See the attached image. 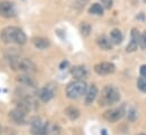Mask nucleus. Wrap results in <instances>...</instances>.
<instances>
[{"instance_id": "nucleus-1", "label": "nucleus", "mask_w": 146, "mask_h": 135, "mask_svg": "<svg viewBox=\"0 0 146 135\" xmlns=\"http://www.w3.org/2000/svg\"><path fill=\"white\" fill-rule=\"evenodd\" d=\"M0 38L5 43L24 45L26 42L25 33L17 26H7L0 32Z\"/></svg>"}, {"instance_id": "nucleus-12", "label": "nucleus", "mask_w": 146, "mask_h": 135, "mask_svg": "<svg viewBox=\"0 0 146 135\" xmlns=\"http://www.w3.org/2000/svg\"><path fill=\"white\" fill-rule=\"evenodd\" d=\"M97 94H98V88L96 87V85H91L86 92V104L87 105L91 104L96 98Z\"/></svg>"}, {"instance_id": "nucleus-4", "label": "nucleus", "mask_w": 146, "mask_h": 135, "mask_svg": "<svg viewBox=\"0 0 146 135\" xmlns=\"http://www.w3.org/2000/svg\"><path fill=\"white\" fill-rule=\"evenodd\" d=\"M87 85L83 80H75L73 82H70L66 86V96L71 100H76L80 98L81 96H83L87 92Z\"/></svg>"}, {"instance_id": "nucleus-24", "label": "nucleus", "mask_w": 146, "mask_h": 135, "mask_svg": "<svg viewBox=\"0 0 146 135\" xmlns=\"http://www.w3.org/2000/svg\"><path fill=\"white\" fill-rule=\"evenodd\" d=\"M100 1H102V3H103L106 8H111L112 5H113V0H100Z\"/></svg>"}, {"instance_id": "nucleus-27", "label": "nucleus", "mask_w": 146, "mask_h": 135, "mask_svg": "<svg viewBox=\"0 0 146 135\" xmlns=\"http://www.w3.org/2000/svg\"><path fill=\"white\" fill-rule=\"evenodd\" d=\"M102 135H107V134H106V130H105V129H103V130H102Z\"/></svg>"}, {"instance_id": "nucleus-5", "label": "nucleus", "mask_w": 146, "mask_h": 135, "mask_svg": "<svg viewBox=\"0 0 146 135\" xmlns=\"http://www.w3.org/2000/svg\"><path fill=\"white\" fill-rule=\"evenodd\" d=\"M52 126L49 124H43L40 119H35L32 122V134L33 135H55L56 132H54Z\"/></svg>"}, {"instance_id": "nucleus-2", "label": "nucleus", "mask_w": 146, "mask_h": 135, "mask_svg": "<svg viewBox=\"0 0 146 135\" xmlns=\"http://www.w3.org/2000/svg\"><path fill=\"white\" fill-rule=\"evenodd\" d=\"M119 100H120L119 90L114 86L107 85L103 88L102 94L98 100V103H99V105H111V104L116 103Z\"/></svg>"}, {"instance_id": "nucleus-26", "label": "nucleus", "mask_w": 146, "mask_h": 135, "mask_svg": "<svg viewBox=\"0 0 146 135\" xmlns=\"http://www.w3.org/2000/svg\"><path fill=\"white\" fill-rule=\"evenodd\" d=\"M67 64H68V63H67L66 61H64V62H62V64L59 65V68H60V69H64V66H66Z\"/></svg>"}, {"instance_id": "nucleus-17", "label": "nucleus", "mask_w": 146, "mask_h": 135, "mask_svg": "<svg viewBox=\"0 0 146 135\" xmlns=\"http://www.w3.org/2000/svg\"><path fill=\"white\" fill-rule=\"evenodd\" d=\"M17 81H18L19 84H23V85H26V86H30V87H33V86H34L33 79H32L30 76H26V74L18 76V77H17Z\"/></svg>"}, {"instance_id": "nucleus-10", "label": "nucleus", "mask_w": 146, "mask_h": 135, "mask_svg": "<svg viewBox=\"0 0 146 135\" xmlns=\"http://www.w3.org/2000/svg\"><path fill=\"white\" fill-rule=\"evenodd\" d=\"M71 74L75 79L81 80V79H83V78H86L88 76V71H87L86 66H83V65H76V66H73L71 69Z\"/></svg>"}, {"instance_id": "nucleus-25", "label": "nucleus", "mask_w": 146, "mask_h": 135, "mask_svg": "<svg viewBox=\"0 0 146 135\" xmlns=\"http://www.w3.org/2000/svg\"><path fill=\"white\" fill-rule=\"evenodd\" d=\"M139 72H140V76L146 77V64H144V65H141V66H140Z\"/></svg>"}, {"instance_id": "nucleus-22", "label": "nucleus", "mask_w": 146, "mask_h": 135, "mask_svg": "<svg viewBox=\"0 0 146 135\" xmlns=\"http://www.w3.org/2000/svg\"><path fill=\"white\" fill-rule=\"evenodd\" d=\"M139 45H140V47L143 48V49H145L146 48V31L140 35V40H139Z\"/></svg>"}, {"instance_id": "nucleus-28", "label": "nucleus", "mask_w": 146, "mask_h": 135, "mask_svg": "<svg viewBox=\"0 0 146 135\" xmlns=\"http://www.w3.org/2000/svg\"><path fill=\"white\" fill-rule=\"evenodd\" d=\"M1 133H2V128H1V125H0V135H1Z\"/></svg>"}, {"instance_id": "nucleus-7", "label": "nucleus", "mask_w": 146, "mask_h": 135, "mask_svg": "<svg viewBox=\"0 0 146 135\" xmlns=\"http://www.w3.org/2000/svg\"><path fill=\"white\" fill-rule=\"evenodd\" d=\"M16 14V9L13 2L10 1H1L0 2V16L5 18H11Z\"/></svg>"}, {"instance_id": "nucleus-20", "label": "nucleus", "mask_w": 146, "mask_h": 135, "mask_svg": "<svg viewBox=\"0 0 146 135\" xmlns=\"http://www.w3.org/2000/svg\"><path fill=\"white\" fill-rule=\"evenodd\" d=\"M81 33H82L83 37L89 35V33H90V25L87 24V23H83V24L81 25Z\"/></svg>"}, {"instance_id": "nucleus-29", "label": "nucleus", "mask_w": 146, "mask_h": 135, "mask_svg": "<svg viewBox=\"0 0 146 135\" xmlns=\"http://www.w3.org/2000/svg\"><path fill=\"white\" fill-rule=\"evenodd\" d=\"M138 135H146V134H138Z\"/></svg>"}, {"instance_id": "nucleus-30", "label": "nucleus", "mask_w": 146, "mask_h": 135, "mask_svg": "<svg viewBox=\"0 0 146 135\" xmlns=\"http://www.w3.org/2000/svg\"><path fill=\"white\" fill-rule=\"evenodd\" d=\"M144 2H145V3H146V0H144Z\"/></svg>"}, {"instance_id": "nucleus-18", "label": "nucleus", "mask_w": 146, "mask_h": 135, "mask_svg": "<svg viewBox=\"0 0 146 135\" xmlns=\"http://www.w3.org/2000/svg\"><path fill=\"white\" fill-rule=\"evenodd\" d=\"M89 13L90 14H94V15H103L104 13V9L102 7V5L99 3H92L89 8Z\"/></svg>"}, {"instance_id": "nucleus-15", "label": "nucleus", "mask_w": 146, "mask_h": 135, "mask_svg": "<svg viewBox=\"0 0 146 135\" xmlns=\"http://www.w3.org/2000/svg\"><path fill=\"white\" fill-rule=\"evenodd\" d=\"M65 114L68 117L70 120H76L80 117V111L75 106H68L65 109Z\"/></svg>"}, {"instance_id": "nucleus-23", "label": "nucleus", "mask_w": 146, "mask_h": 135, "mask_svg": "<svg viewBox=\"0 0 146 135\" xmlns=\"http://www.w3.org/2000/svg\"><path fill=\"white\" fill-rule=\"evenodd\" d=\"M128 118H129L130 121H135V119H136V110H135V109H130V110H129Z\"/></svg>"}, {"instance_id": "nucleus-8", "label": "nucleus", "mask_w": 146, "mask_h": 135, "mask_svg": "<svg viewBox=\"0 0 146 135\" xmlns=\"http://www.w3.org/2000/svg\"><path fill=\"white\" fill-rule=\"evenodd\" d=\"M124 114V108L121 106V108H114V109H111V110H107L105 113H104V118L110 121V122H115L117 120H120Z\"/></svg>"}, {"instance_id": "nucleus-6", "label": "nucleus", "mask_w": 146, "mask_h": 135, "mask_svg": "<svg viewBox=\"0 0 146 135\" xmlns=\"http://www.w3.org/2000/svg\"><path fill=\"white\" fill-rule=\"evenodd\" d=\"M94 70L99 76H107L115 71V65L110 62H100L94 66Z\"/></svg>"}, {"instance_id": "nucleus-19", "label": "nucleus", "mask_w": 146, "mask_h": 135, "mask_svg": "<svg viewBox=\"0 0 146 135\" xmlns=\"http://www.w3.org/2000/svg\"><path fill=\"white\" fill-rule=\"evenodd\" d=\"M137 86L141 92L146 93V77H139L137 80Z\"/></svg>"}, {"instance_id": "nucleus-16", "label": "nucleus", "mask_w": 146, "mask_h": 135, "mask_svg": "<svg viewBox=\"0 0 146 135\" xmlns=\"http://www.w3.org/2000/svg\"><path fill=\"white\" fill-rule=\"evenodd\" d=\"M110 35H111V40H112V42L115 43V45H119V43L122 41V33H121V31H120L119 29H114V30H112Z\"/></svg>"}, {"instance_id": "nucleus-9", "label": "nucleus", "mask_w": 146, "mask_h": 135, "mask_svg": "<svg viewBox=\"0 0 146 135\" xmlns=\"http://www.w3.org/2000/svg\"><path fill=\"white\" fill-rule=\"evenodd\" d=\"M9 118L15 122V124H18V125H23V124H25V120H26V118H25V112L24 111H22V110H19V109H14V110H11L10 112H9Z\"/></svg>"}, {"instance_id": "nucleus-11", "label": "nucleus", "mask_w": 146, "mask_h": 135, "mask_svg": "<svg viewBox=\"0 0 146 135\" xmlns=\"http://www.w3.org/2000/svg\"><path fill=\"white\" fill-rule=\"evenodd\" d=\"M38 96H39V98H40L42 102L47 103V102H49V101L54 97V90H52L50 87H43V88H41V89L39 90Z\"/></svg>"}, {"instance_id": "nucleus-13", "label": "nucleus", "mask_w": 146, "mask_h": 135, "mask_svg": "<svg viewBox=\"0 0 146 135\" xmlns=\"http://www.w3.org/2000/svg\"><path fill=\"white\" fill-rule=\"evenodd\" d=\"M33 45L38 49H46V48H48L50 46V41L47 38L38 37V38H34L33 39Z\"/></svg>"}, {"instance_id": "nucleus-21", "label": "nucleus", "mask_w": 146, "mask_h": 135, "mask_svg": "<svg viewBox=\"0 0 146 135\" xmlns=\"http://www.w3.org/2000/svg\"><path fill=\"white\" fill-rule=\"evenodd\" d=\"M137 47H138V42H137V41L131 40V41L128 43V46H127V51H128V53L135 51V50L137 49Z\"/></svg>"}, {"instance_id": "nucleus-3", "label": "nucleus", "mask_w": 146, "mask_h": 135, "mask_svg": "<svg viewBox=\"0 0 146 135\" xmlns=\"http://www.w3.org/2000/svg\"><path fill=\"white\" fill-rule=\"evenodd\" d=\"M9 63H10L11 68L16 71H21V72H25V73H33L36 70L35 64L29 58L11 56L9 59Z\"/></svg>"}, {"instance_id": "nucleus-14", "label": "nucleus", "mask_w": 146, "mask_h": 135, "mask_svg": "<svg viewBox=\"0 0 146 135\" xmlns=\"http://www.w3.org/2000/svg\"><path fill=\"white\" fill-rule=\"evenodd\" d=\"M97 45L99 46V48L104 49V50H110L112 49V40H110L106 37H99L97 39Z\"/></svg>"}]
</instances>
